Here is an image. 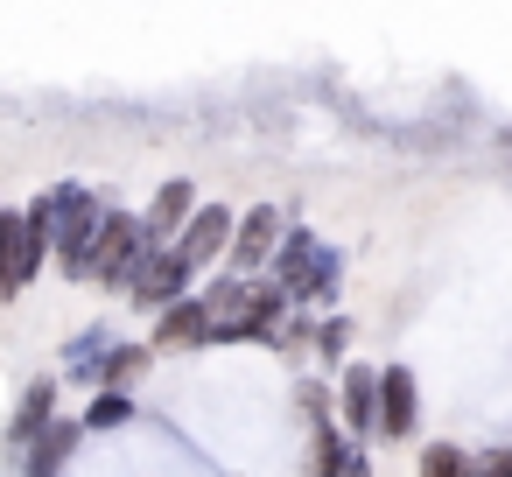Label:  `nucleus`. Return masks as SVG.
<instances>
[{
  "instance_id": "6",
  "label": "nucleus",
  "mask_w": 512,
  "mask_h": 477,
  "mask_svg": "<svg viewBox=\"0 0 512 477\" xmlns=\"http://www.w3.org/2000/svg\"><path fill=\"white\" fill-rule=\"evenodd\" d=\"M127 295H134V309H155V316H162L169 302H183V295H190V267H183L169 246H148V253H141V267L127 274Z\"/></svg>"
},
{
  "instance_id": "21",
  "label": "nucleus",
  "mask_w": 512,
  "mask_h": 477,
  "mask_svg": "<svg viewBox=\"0 0 512 477\" xmlns=\"http://www.w3.org/2000/svg\"><path fill=\"white\" fill-rule=\"evenodd\" d=\"M295 400H302V414H309V428H330V421H337V393H323L316 379H302V393H295Z\"/></svg>"
},
{
  "instance_id": "20",
  "label": "nucleus",
  "mask_w": 512,
  "mask_h": 477,
  "mask_svg": "<svg viewBox=\"0 0 512 477\" xmlns=\"http://www.w3.org/2000/svg\"><path fill=\"white\" fill-rule=\"evenodd\" d=\"M316 351L337 365V358L351 351V316H323V323H316Z\"/></svg>"
},
{
  "instance_id": "3",
  "label": "nucleus",
  "mask_w": 512,
  "mask_h": 477,
  "mask_svg": "<svg viewBox=\"0 0 512 477\" xmlns=\"http://www.w3.org/2000/svg\"><path fill=\"white\" fill-rule=\"evenodd\" d=\"M141 253H148V232H141V218L106 204V218H99V239H92V281H99V288H127V274L141 267Z\"/></svg>"
},
{
  "instance_id": "18",
  "label": "nucleus",
  "mask_w": 512,
  "mask_h": 477,
  "mask_svg": "<svg viewBox=\"0 0 512 477\" xmlns=\"http://www.w3.org/2000/svg\"><path fill=\"white\" fill-rule=\"evenodd\" d=\"M15 225H22V211L0 204V302H15Z\"/></svg>"
},
{
  "instance_id": "22",
  "label": "nucleus",
  "mask_w": 512,
  "mask_h": 477,
  "mask_svg": "<svg viewBox=\"0 0 512 477\" xmlns=\"http://www.w3.org/2000/svg\"><path fill=\"white\" fill-rule=\"evenodd\" d=\"M470 477H512V442H498V449L470 456Z\"/></svg>"
},
{
  "instance_id": "1",
  "label": "nucleus",
  "mask_w": 512,
  "mask_h": 477,
  "mask_svg": "<svg viewBox=\"0 0 512 477\" xmlns=\"http://www.w3.org/2000/svg\"><path fill=\"white\" fill-rule=\"evenodd\" d=\"M43 211H50V253L71 281H92V239H99V218H106V197L85 190V183H57L43 190Z\"/></svg>"
},
{
  "instance_id": "7",
  "label": "nucleus",
  "mask_w": 512,
  "mask_h": 477,
  "mask_svg": "<svg viewBox=\"0 0 512 477\" xmlns=\"http://www.w3.org/2000/svg\"><path fill=\"white\" fill-rule=\"evenodd\" d=\"M337 428L365 449L372 435H379V365H344V379H337Z\"/></svg>"
},
{
  "instance_id": "12",
  "label": "nucleus",
  "mask_w": 512,
  "mask_h": 477,
  "mask_svg": "<svg viewBox=\"0 0 512 477\" xmlns=\"http://www.w3.org/2000/svg\"><path fill=\"white\" fill-rule=\"evenodd\" d=\"M155 344H183V351L211 344V309H204V295H183V302H169V309L155 316Z\"/></svg>"
},
{
  "instance_id": "13",
  "label": "nucleus",
  "mask_w": 512,
  "mask_h": 477,
  "mask_svg": "<svg viewBox=\"0 0 512 477\" xmlns=\"http://www.w3.org/2000/svg\"><path fill=\"white\" fill-rule=\"evenodd\" d=\"M78 435H85V428L57 414V421H50V428H43V435H36L29 449H22V456H29V463H22V477H57V470L71 463V449H78Z\"/></svg>"
},
{
  "instance_id": "2",
  "label": "nucleus",
  "mask_w": 512,
  "mask_h": 477,
  "mask_svg": "<svg viewBox=\"0 0 512 477\" xmlns=\"http://www.w3.org/2000/svg\"><path fill=\"white\" fill-rule=\"evenodd\" d=\"M267 281H281V288H288V302L330 309V302H337V281H344V260H337V246H323L316 232H281Z\"/></svg>"
},
{
  "instance_id": "9",
  "label": "nucleus",
  "mask_w": 512,
  "mask_h": 477,
  "mask_svg": "<svg viewBox=\"0 0 512 477\" xmlns=\"http://www.w3.org/2000/svg\"><path fill=\"white\" fill-rule=\"evenodd\" d=\"M190 211H197V183H190V176L162 183V190H155V204L141 211V232H148V246H176V232L190 225Z\"/></svg>"
},
{
  "instance_id": "15",
  "label": "nucleus",
  "mask_w": 512,
  "mask_h": 477,
  "mask_svg": "<svg viewBox=\"0 0 512 477\" xmlns=\"http://www.w3.org/2000/svg\"><path fill=\"white\" fill-rule=\"evenodd\" d=\"M127 421H134V400H127V393H92V407H85V421H78V428L106 435V428H127Z\"/></svg>"
},
{
  "instance_id": "14",
  "label": "nucleus",
  "mask_w": 512,
  "mask_h": 477,
  "mask_svg": "<svg viewBox=\"0 0 512 477\" xmlns=\"http://www.w3.org/2000/svg\"><path fill=\"white\" fill-rule=\"evenodd\" d=\"M50 421H57V379H29V393H22V407H15V421H8V442L29 449Z\"/></svg>"
},
{
  "instance_id": "11",
  "label": "nucleus",
  "mask_w": 512,
  "mask_h": 477,
  "mask_svg": "<svg viewBox=\"0 0 512 477\" xmlns=\"http://www.w3.org/2000/svg\"><path fill=\"white\" fill-rule=\"evenodd\" d=\"M43 260H50V211H43V197L22 211V225H15V295L43 274Z\"/></svg>"
},
{
  "instance_id": "5",
  "label": "nucleus",
  "mask_w": 512,
  "mask_h": 477,
  "mask_svg": "<svg viewBox=\"0 0 512 477\" xmlns=\"http://www.w3.org/2000/svg\"><path fill=\"white\" fill-rule=\"evenodd\" d=\"M232 225H239V211H225V204H197V211H190V225L176 232V246H169V253H176L190 274H204V267H218V260H225Z\"/></svg>"
},
{
  "instance_id": "17",
  "label": "nucleus",
  "mask_w": 512,
  "mask_h": 477,
  "mask_svg": "<svg viewBox=\"0 0 512 477\" xmlns=\"http://www.w3.org/2000/svg\"><path fill=\"white\" fill-rule=\"evenodd\" d=\"M344 456H351V435L330 421V428H316V477H344Z\"/></svg>"
},
{
  "instance_id": "16",
  "label": "nucleus",
  "mask_w": 512,
  "mask_h": 477,
  "mask_svg": "<svg viewBox=\"0 0 512 477\" xmlns=\"http://www.w3.org/2000/svg\"><path fill=\"white\" fill-rule=\"evenodd\" d=\"M414 470H421V477H470V449H456V442H428Z\"/></svg>"
},
{
  "instance_id": "10",
  "label": "nucleus",
  "mask_w": 512,
  "mask_h": 477,
  "mask_svg": "<svg viewBox=\"0 0 512 477\" xmlns=\"http://www.w3.org/2000/svg\"><path fill=\"white\" fill-rule=\"evenodd\" d=\"M141 372H148V344H120V337H113L78 379H85L92 393H127V379H141Z\"/></svg>"
},
{
  "instance_id": "23",
  "label": "nucleus",
  "mask_w": 512,
  "mask_h": 477,
  "mask_svg": "<svg viewBox=\"0 0 512 477\" xmlns=\"http://www.w3.org/2000/svg\"><path fill=\"white\" fill-rule=\"evenodd\" d=\"M344 477H372V456H365L358 442H351V456H344Z\"/></svg>"
},
{
  "instance_id": "8",
  "label": "nucleus",
  "mask_w": 512,
  "mask_h": 477,
  "mask_svg": "<svg viewBox=\"0 0 512 477\" xmlns=\"http://www.w3.org/2000/svg\"><path fill=\"white\" fill-rule=\"evenodd\" d=\"M414 421H421V386H414V372H407V365H379V435L407 442Z\"/></svg>"
},
{
  "instance_id": "4",
  "label": "nucleus",
  "mask_w": 512,
  "mask_h": 477,
  "mask_svg": "<svg viewBox=\"0 0 512 477\" xmlns=\"http://www.w3.org/2000/svg\"><path fill=\"white\" fill-rule=\"evenodd\" d=\"M281 232H288V218L274 211V204H253L239 225H232V246H225V274H239V281H260L267 267H274V246H281Z\"/></svg>"
},
{
  "instance_id": "19",
  "label": "nucleus",
  "mask_w": 512,
  "mask_h": 477,
  "mask_svg": "<svg viewBox=\"0 0 512 477\" xmlns=\"http://www.w3.org/2000/svg\"><path fill=\"white\" fill-rule=\"evenodd\" d=\"M106 344H113V337H106V330H78V337H71V344H64V372H71V379H78V372H85V365H92V358H99V351H106Z\"/></svg>"
}]
</instances>
